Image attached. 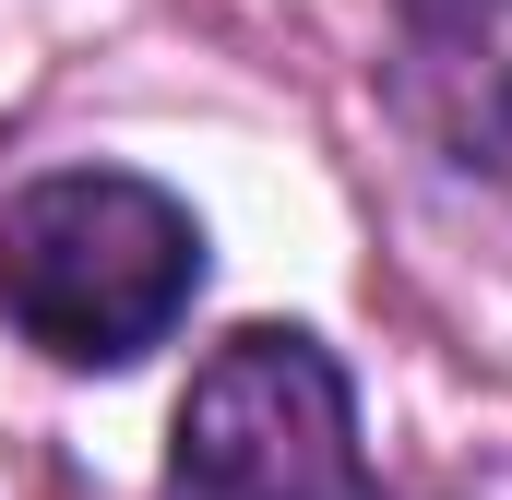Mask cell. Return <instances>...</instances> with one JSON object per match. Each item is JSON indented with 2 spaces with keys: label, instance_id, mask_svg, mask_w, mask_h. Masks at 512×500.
I'll list each match as a JSON object with an SVG mask.
<instances>
[{
  "label": "cell",
  "instance_id": "obj_1",
  "mask_svg": "<svg viewBox=\"0 0 512 500\" xmlns=\"http://www.w3.org/2000/svg\"><path fill=\"white\" fill-rule=\"evenodd\" d=\"M203 298V215L143 167H48L0 203V310L60 370H131Z\"/></svg>",
  "mask_w": 512,
  "mask_h": 500
},
{
  "label": "cell",
  "instance_id": "obj_2",
  "mask_svg": "<svg viewBox=\"0 0 512 500\" xmlns=\"http://www.w3.org/2000/svg\"><path fill=\"white\" fill-rule=\"evenodd\" d=\"M167 500H382L346 358L298 322H239L167 417Z\"/></svg>",
  "mask_w": 512,
  "mask_h": 500
},
{
  "label": "cell",
  "instance_id": "obj_3",
  "mask_svg": "<svg viewBox=\"0 0 512 500\" xmlns=\"http://www.w3.org/2000/svg\"><path fill=\"white\" fill-rule=\"evenodd\" d=\"M382 96L453 179L512 203V0H382Z\"/></svg>",
  "mask_w": 512,
  "mask_h": 500
}]
</instances>
